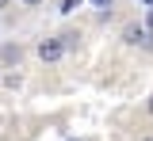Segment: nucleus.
<instances>
[{
    "label": "nucleus",
    "mask_w": 153,
    "mask_h": 141,
    "mask_svg": "<svg viewBox=\"0 0 153 141\" xmlns=\"http://www.w3.org/2000/svg\"><path fill=\"white\" fill-rule=\"evenodd\" d=\"M123 42H126V46H149V38H146V27H138V23L123 27Z\"/></svg>",
    "instance_id": "nucleus-2"
},
{
    "label": "nucleus",
    "mask_w": 153,
    "mask_h": 141,
    "mask_svg": "<svg viewBox=\"0 0 153 141\" xmlns=\"http://www.w3.org/2000/svg\"><path fill=\"white\" fill-rule=\"evenodd\" d=\"M23 8H38V4H46V0H19Z\"/></svg>",
    "instance_id": "nucleus-4"
},
{
    "label": "nucleus",
    "mask_w": 153,
    "mask_h": 141,
    "mask_svg": "<svg viewBox=\"0 0 153 141\" xmlns=\"http://www.w3.org/2000/svg\"><path fill=\"white\" fill-rule=\"evenodd\" d=\"M8 4H12V0H0V8H8Z\"/></svg>",
    "instance_id": "nucleus-6"
},
{
    "label": "nucleus",
    "mask_w": 153,
    "mask_h": 141,
    "mask_svg": "<svg viewBox=\"0 0 153 141\" xmlns=\"http://www.w3.org/2000/svg\"><path fill=\"white\" fill-rule=\"evenodd\" d=\"M142 141H153V134H146V137H142Z\"/></svg>",
    "instance_id": "nucleus-7"
},
{
    "label": "nucleus",
    "mask_w": 153,
    "mask_h": 141,
    "mask_svg": "<svg viewBox=\"0 0 153 141\" xmlns=\"http://www.w3.org/2000/svg\"><path fill=\"white\" fill-rule=\"evenodd\" d=\"M19 61H23V46L19 42H8L0 50V65H19Z\"/></svg>",
    "instance_id": "nucleus-3"
},
{
    "label": "nucleus",
    "mask_w": 153,
    "mask_h": 141,
    "mask_svg": "<svg viewBox=\"0 0 153 141\" xmlns=\"http://www.w3.org/2000/svg\"><path fill=\"white\" fill-rule=\"evenodd\" d=\"M146 111H149V115H153V95H149V99H146Z\"/></svg>",
    "instance_id": "nucleus-5"
},
{
    "label": "nucleus",
    "mask_w": 153,
    "mask_h": 141,
    "mask_svg": "<svg viewBox=\"0 0 153 141\" xmlns=\"http://www.w3.org/2000/svg\"><path fill=\"white\" fill-rule=\"evenodd\" d=\"M65 54H69V46H65V38H61V35H54V38H42V42H38V57L46 61V65H57Z\"/></svg>",
    "instance_id": "nucleus-1"
}]
</instances>
